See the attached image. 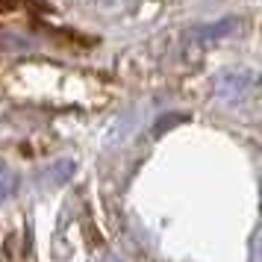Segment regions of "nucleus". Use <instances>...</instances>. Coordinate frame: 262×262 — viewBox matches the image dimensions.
<instances>
[{
  "instance_id": "1",
  "label": "nucleus",
  "mask_w": 262,
  "mask_h": 262,
  "mask_svg": "<svg viewBox=\"0 0 262 262\" xmlns=\"http://www.w3.org/2000/svg\"><path fill=\"white\" fill-rule=\"evenodd\" d=\"M15 189H18V177H15L9 168H0V201L12 198Z\"/></svg>"
}]
</instances>
